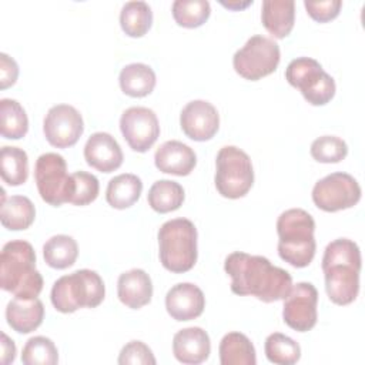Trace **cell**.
Segmentation results:
<instances>
[{"mask_svg":"<svg viewBox=\"0 0 365 365\" xmlns=\"http://www.w3.org/2000/svg\"><path fill=\"white\" fill-rule=\"evenodd\" d=\"M34 180L43 201L53 207L70 202L74 190L71 174H67V163L57 153L41 154L34 167Z\"/></svg>","mask_w":365,"mask_h":365,"instance_id":"30bf717a","label":"cell"},{"mask_svg":"<svg viewBox=\"0 0 365 365\" xmlns=\"http://www.w3.org/2000/svg\"><path fill=\"white\" fill-rule=\"evenodd\" d=\"M19 77V66L14 58L6 53H0V88L13 86Z\"/></svg>","mask_w":365,"mask_h":365,"instance_id":"f35d334b","label":"cell"},{"mask_svg":"<svg viewBox=\"0 0 365 365\" xmlns=\"http://www.w3.org/2000/svg\"><path fill=\"white\" fill-rule=\"evenodd\" d=\"M71 177L74 181V190L70 198V204L83 207L93 202L98 197L100 184L96 175L87 171H76L71 174Z\"/></svg>","mask_w":365,"mask_h":365,"instance_id":"d590c367","label":"cell"},{"mask_svg":"<svg viewBox=\"0 0 365 365\" xmlns=\"http://www.w3.org/2000/svg\"><path fill=\"white\" fill-rule=\"evenodd\" d=\"M0 174L3 181L11 187L24 184L29 177L27 153L19 147H10V145L1 147Z\"/></svg>","mask_w":365,"mask_h":365,"instance_id":"f1b7e54d","label":"cell"},{"mask_svg":"<svg viewBox=\"0 0 365 365\" xmlns=\"http://www.w3.org/2000/svg\"><path fill=\"white\" fill-rule=\"evenodd\" d=\"M278 254L295 268L308 267L317 250L315 221L312 215L302 208H289L277 220Z\"/></svg>","mask_w":365,"mask_h":365,"instance_id":"277c9868","label":"cell"},{"mask_svg":"<svg viewBox=\"0 0 365 365\" xmlns=\"http://www.w3.org/2000/svg\"><path fill=\"white\" fill-rule=\"evenodd\" d=\"M84 158L87 164L97 171L111 173L117 170L124 160L117 140L108 133H94L84 145Z\"/></svg>","mask_w":365,"mask_h":365,"instance_id":"e0dca14e","label":"cell"},{"mask_svg":"<svg viewBox=\"0 0 365 365\" xmlns=\"http://www.w3.org/2000/svg\"><path fill=\"white\" fill-rule=\"evenodd\" d=\"M21 362L24 365H54L58 362V351L50 338L37 335L26 342Z\"/></svg>","mask_w":365,"mask_h":365,"instance_id":"836d02e7","label":"cell"},{"mask_svg":"<svg viewBox=\"0 0 365 365\" xmlns=\"http://www.w3.org/2000/svg\"><path fill=\"white\" fill-rule=\"evenodd\" d=\"M153 24V11L143 0L127 1L120 11V26L130 37H143Z\"/></svg>","mask_w":365,"mask_h":365,"instance_id":"f546056e","label":"cell"},{"mask_svg":"<svg viewBox=\"0 0 365 365\" xmlns=\"http://www.w3.org/2000/svg\"><path fill=\"white\" fill-rule=\"evenodd\" d=\"M215 188L231 200L244 197L254 184V168L245 151L235 145L222 147L215 158Z\"/></svg>","mask_w":365,"mask_h":365,"instance_id":"52a82bcc","label":"cell"},{"mask_svg":"<svg viewBox=\"0 0 365 365\" xmlns=\"http://www.w3.org/2000/svg\"><path fill=\"white\" fill-rule=\"evenodd\" d=\"M261 20L265 30L275 38H285L294 29L295 3L292 0L262 1Z\"/></svg>","mask_w":365,"mask_h":365,"instance_id":"7402d4cb","label":"cell"},{"mask_svg":"<svg viewBox=\"0 0 365 365\" xmlns=\"http://www.w3.org/2000/svg\"><path fill=\"white\" fill-rule=\"evenodd\" d=\"M171 11L178 26L185 29H195L208 20L211 14V6L207 0H175L173 3Z\"/></svg>","mask_w":365,"mask_h":365,"instance_id":"d6a6232c","label":"cell"},{"mask_svg":"<svg viewBox=\"0 0 365 365\" xmlns=\"http://www.w3.org/2000/svg\"><path fill=\"white\" fill-rule=\"evenodd\" d=\"M155 73L144 63H131L121 68L118 83L121 91L130 97H145L155 87Z\"/></svg>","mask_w":365,"mask_h":365,"instance_id":"cb8c5ba5","label":"cell"},{"mask_svg":"<svg viewBox=\"0 0 365 365\" xmlns=\"http://www.w3.org/2000/svg\"><path fill=\"white\" fill-rule=\"evenodd\" d=\"M118 299L131 309H140L150 304L153 297V282L150 275L141 268L123 272L117 281Z\"/></svg>","mask_w":365,"mask_h":365,"instance_id":"ffe728a7","label":"cell"},{"mask_svg":"<svg viewBox=\"0 0 365 365\" xmlns=\"http://www.w3.org/2000/svg\"><path fill=\"white\" fill-rule=\"evenodd\" d=\"M157 361L153 351L143 341H130L123 346L118 355V364H137V365H154Z\"/></svg>","mask_w":365,"mask_h":365,"instance_id":"8d00e7d4","label":"cell"},{"mask_svg":"<svg viewBox=\"0 0 365 365\" xmlns=\"http://www.w3.org/2000/svg\"><path fill=\"white\" fill-rule=\"evenodd\" d=\"M309 153L318 163H339L346 157L348 145L342 138L336 135H322L312 141Z\"/></svg>","mask_w":365,"mask_h":365,"instance_id":"e575fe53","label":"cell"},{"mask_svg":"<svg viewBox=\"0 0 365 365\" xmlns=\"http://www.w3.org/2000/svg\"><path fill=\"white\" fill-rule=\"evenodd\" d=\"M106 295L101 277L93 269H77L60 277L51 288V304L63 314H71L80 308L98 307Z\"/></svg>","mask_w":365,"mask_h":365,"instance_id":"8992f818","label":"cell"},{"mask_svg":"<svg viewBox=\"0 0 365 365\" xmlns=\"http://www.w3.org/2000/svg\"><path fill=\"white\" fill-rule=\"evenodd\" d=\"M16 358V345L14 341L10 339L4 332H1V341H0V362L3 365H9Z\"/></svg>","mask_w":365,"mask_h":365,"instance_id":"ab89813d","label":"cell"},{"mask_svg":"<svg viewBox=\"0 0 365 365\" xmlns=\"http://www.w3.org/2000/svg\"><path fill=\"white\" fill-rule=\"evenodd\" d=\"M180 125L184 134L194 141L211 140L220 128L217 108L205 100L187 103L180 114Z\"/></svg>","mask_w":365,"mask_h":365,"instance_id":"9a60e30c","label":"cell"},{"mask_svg":"<svg viewBox=\"0 0 365 365\" xmlns=\"http://www.w3.org/2000/svg\"><path fill=\"white\" fill-rule=\"evenodd\" d=\"M143 191V182L135 174H120L111 178L107 184L106 200L117 210H125L134 205Z\"/></svg>","mask_w":365,"mask_h":365,"instance_id":"d4e9b609","label":"cell"},{"mask_svg":"<svg viewBox=\"0 0 365 365\" xmlns=\"http://www.w3.org/2000/svg\"><path fill=\"white\" fill-rule=\"evenodd\" d=\"M211 341L208 334L200 327L180 329L173 338V354L181 364L197 365L208 359Z\"/></svg>","mask_w":365,"mask_h":365,"instance_id":"ac0fdd59","label":"cell"},{"mask_svg":"<svg viewBox=\"0 0 365 365\" xmlns=\"http://www.w3.org/2000/svg\"><path fill=\"white\" fill-rule=\"evenodd\" d=\"M281 60L279 46L261 34H255L235 51L232 66L237 74L245 80L257 81L272 74Z\"/></svg>","mask_w":365,"mask_h":365,"instance_id":"9c48e42d","label":"cell"},{"mask_svg":"<svg viewBox=\"0 0 365 365\" xmlns=\"http://www.w3.org/2000/svg\"><path fill=\"white\" fill-rule=\"evenodd\" d=\"M361 200L359 182L348 173H332L318 180L312 188L314 204L327 212L356 205Z\"/></svg>","mask_w":365,"mask_h":365,"instance_id":"8fae6325","label":"cell"},{"mask_svg":"<svg viewBox=\"0 0 365 365\" xmlns=\"http://www.w3.org/2000/svg\"><path fill=\"white\" fill-rule=\"evenodd\" d=\"M44 318V307L38 298L14 297L6 307L9 327L19 334H30L37 329Z\"/></svg>","mask_w":365,"mask_h":365,"instance_id":"44dd1931","label":"cell"},{"mask_svg":"<svg viewBox=\"0 0 365 365\" xmlns=\"http://www.w3.org/2000/svg\"><path fill=\"white\" fill-rule=\"evenodd\" d=\"M221 365H255V348L250 338L241 332H228L218 348Z\"/></svg>","mask_w":365,"mask_h":365,"instance_id":"484cf974","label":"cell"},{"mask_svg":"<svg viewBox=\"0 0 365 365\" xmlns=\"http://www.w3.org/2000/svg\"><path fill=\"white\" fill-rule=\"evenodd\" d=\"M84 131L81 114L68 104L53 106L43 121L46 140L57 148L73 147Z\"/></svg>","mask_w":365,"mask_h":365,"instance_id":"5bb4252c","label":"cell"},{"mask_svg":"<svg viewBox=\"0 0 365 365\" xmlns=\"http://www.w3.org/2000/svg\"><path fill=\"white\" fill-rule=\"evenodd\" d=\"M359 247L348 238L331 241L322 257L325 291L336 305H349L359 292L361 274Z\"/></svg>","mask_w":365,"mask_h":365,"instance_id":"7a4b0ae2","label":"cell"},{"mask_svg":"<svg viewBox=\"0 0 365 365\" xmlns=\"http://www.w3.org/2000/svg\"><path fill=\"white\" fill-rule=\"evenodd\" d=\"M307 13L318 23H327L334 20L342 7L341 0H327V1H304Z\"/></svg>","mask_w":365,"mask_h":365,"instance_id":"74e56055","label":"cell"},{"mask_svg":"<svg viewBox=\"0 0 365 365\" xmlns=\"http://www.w3.org/2000/svg\"><path fill=\"white\" fill-rule=\"evenodd\" d=\"M120 130L131 150L145 153L160 135V123L151 108L130 107L120 117Z\"/></svg>","mask_w":365,"mask_h":365,"instance_id":"4fadbf2b","label":"cell"},{"mask_svg":"<svg viewBox=\"0 0 365 365\" xmlns=\"http://www.w3.org/2000/svg\"><path fill=\"white\" fill-rule=\"evenodd\" d=\"M36 218V208L30 198L24 195H11L6 198L1 190V210L0 221L4 228L10 231H20L29 228Z\"/></svg>","mask_w":365,"mask_h":365,"instance_id":"603a6c76","label":"cell"},{"mask_svg":"<svg viewBox=\"0 0 365 365\" xmlns=\"http://www.w3.org/2000/svg\"><path fill=\"white\" fill-rule=\"evenodd\" d=\"M264 351L267 359L277 365H292L301 358L299 344L281 332H274L267 336Z\"/></svg>","mask_w":365,"mask_h":365,"instance_id":"1f68e13d","label":"cell"},{"mask_svg":"<svg viewBox=\"0 0 365 365\" xmlns=\"http://www.w3.org/2000/svg\"><path fill=\"white\" fill-rule=\"evenodd\" d=\"M318 291L311 282H298L292 285L284 298V322L298 332L311 331L318 319L317 312Z\"/></svg>","mask_w":365,"mask_h":365,"instance_id":"7c38bea8","label":"cell"},{"mask_svg":"<svg viewBox=\"0 0 365 365\" xmlns=\"http://www.w3.org/2000/svg\"><path fill=\"white\" fill-rule=\"evenodd\" d=\"M287 81L298 88L304 98L312 106H325L335 96V81L311 57L294 58L285 70Z\"/></svg>","mask_w":365,"mask_h":365,"instance_id":"ba28073f","label":"cell"},{"mask_svg":"<svg viewBox=\"0 0 365 365\" xmlns=\"http://www.w3.org/2000/svg\"><path fill=\"white\" fill-rule=\"evenodd\" d=\"M154 163L161 173L184 177L194 170L197 155L190 145L178 140H170L157 148Z\"/></svg>","mask_w":365,"mask_h":365,"instance_id":"d6986e66","label":"cell"},{"mask_svg":"<svg viewBox=\"0 0 365 365\" xmlns=\"http://www.w3.org/2000/svg\"><path fill=\"white\" fill-rule=\"evenodd\" d=\"M184 188L173 180H158L155 181L147 194L150 207L160 212H171L178 210L184 201Z\"/></svg>","mask_w":365,"mask_h":365,"instance_id":"83f0119b","label":"cell"},{"mask_svg":"<svg viewBox=\"0 0 365 365\" xmlns=\"http://www.w3.org/2000/svg\"><path fill=\"white\" fill-rule=\"evenodd\" d=\"M221 4L224 7H228V9H232V10H241V9H245L250 4H252V0H248V1H244V3H241V1H228V3L221 1Z\"/></svg>","mask_w":365,"mask_h":365,"instance_id":"60d3db41","label":"cell"},{"mask_svg":"<svg viewBox=\"0 0 365 365\" xmlns=\"http://www.w3.org/2000/svg\"><path fill=\"white\" fill-rule=\"evenodd\" d=\"M165 308L175 321L195 319L205 308L204 292L191 282L175 284L165 295Z\"/></svg>","mask_w":365,"mask_h":365,"instance_id":"2e32d148","label":"cell"},{"mask_svg":"<svg viewBox=\"0 0 365 365\" xmlns=\"http://www.w3.org/2000/svg\"><path fill=\"white\" fill-rule=\"evenodd\" d=\"M43 257L48 267L66 269L76 262L78 257V245L70 235H53L43 245Z\"/></svg>","mask_w":365,"mask_h":365,"instance_id":"4316f807","label":"cell"},{"mask_svg":"<svg viewBox=\"0 0 365 365\" xmlns=\"http://www.w3.org/2000/svg\"><path fill=\"white\" fill-rule=\"evenodd\" d=\"M29 118L17 100H0V133L4 138L20 140L27 134Z\"/></svg>","mask_w":365,"mask_h":365,"instance_id":"4dcf8cb0","label":"cell"},{"mask_svg":"<svg viewBox=\"0 0 365 365\" xmlns=\"http://www.w3.org/2000/svg\"><path fill=\"white\" fill-rule=\"evenodd\" d=\"M197 228L187 218L165 221L157 234L163 267L174 274L190 271L197 262Z\"/></svg>","mask_w":365,"mask_h":365,"instance_id":"5b68a950","label":"cell"},{"mask_svg":"<svg viewBox=\"0 0 365 365\" xmlns=\"http://www.w3.org/2000/svg\"><path fill=\"white\" fill-rule=\"evenodd\" d=\"M0 287L19 298H37L43 289V277L36 269V252L30 242L13 240L0 254Z\"/></svg>","mask_w":365,"mask_h":365,"instance_id":"3957f363","label":"cell"},{"mask_svg":"<svg viewBox=\"0 0 365 365\" xmlns=\"http://www.w3.org/2000/svg\"><path fill=\"white\" fill-rule=\"evenodd\" d=\"M225 272L231 277V291L237 295H252L262 302L284 299L292 288L288 271L275 267L262 255L242 251L231 252L224 262Z\"/></svg>","mask_w":365,"mask_h":365,"instance_id":"6da1fadb","label":"cell"}]
</instances>
